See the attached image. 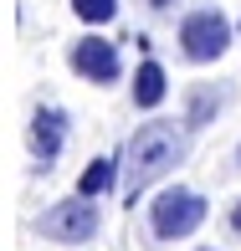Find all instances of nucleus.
Instances as JSON below:
<instances>
[{
  "label": "nucleus",
  "mask_w": 241,
  "mask_h": 251,
  "mask_svg": "<svg viewBox=\"0 0 241 251\" xmlns=\"http://www.w3.org/2000/svg\"><path fill=\"white\" fill-rule=\"evenodd\" d=\"M185 154H190V139H185V128H175L169 118H154V123H144L139 133L129 139V164H123V195H144L154 179H164L175 164H185Z\"/></svg>",
  "instance_id": "1"
},
{
  "label": "nucleus",
  "mask_w": 241,
  "mask_h": 251,
  "mask_svg": "<svg viewBox=\"0 0 241 251\" xmlns=\"http://www.w3.org/2000/svg\"><path fill=\"white\" fill-rule=\"evenodd\" d=\"M205 215H211V205H205L200 190L169 185L149 205V231H154V241H185V236H195L205 226Z\"/></svg>",
  "instance_id": "2"
},
{
  "label": "nucleus",
  "mask_w": 241,
  "mask_h": 251,
  "mask_svg": "<svg viewBox=\"0 0 241 251\" xmlns=\"http://www.w3.org/2000/svg\"><path fill=\"white\" fill-rule=\"evenodd\" d=\"M231 36H236L231 16H226L221 5H200V10H190V16L180 21V56L195 62V67L221 62V56L231 51Z\"/></svg>",
  "instance_id": "3"
},
{
  "label": "nucleus",
  "mask_w": 241,
  "mask_h": 251,
  "mask_svg": "<svg viewBox=\"0 0 241 251\" xmlns=\"http://www.w3.org/2000/svg\"><path fill=\"white\" fill-rule=\"evenodd\" d=\"M36 226H41V236H52V241H62V246H82V241L98 236L103 221H98L93 195H72V200H56Z\"/></svg>",
  "instance_id": "4"
},
{
  "label": "nucleus",
  "mask_w": 241,
  "mask_h": 251,
  "mask_svg": "<svg viewBox=\"0 0 241 251\" xmlns=\"http://www.w3.org/2000/svg\"><path fill=\"white\" fill-rule=\"evenodd\" d=\"M67 62H72V72L82 77V82H98V87H108V82H118L123 77V56L113 41H103L87 31L82 41H72V51H67Z\"/></svg>",
  "instance_id": "5"
},
{
  "label": "nucleus",
  "mask_w": 241,
  "mask_h": 251,
  "mask_svg": "<svg viewBox=\"0 0 241 251\" xmlns=\"http://www.w3.org/2000/svg\"><path fill=\"white\" fill-rule=\"evenodd\" d=\"M26 144L36 154V164H56V154L67 149V108H36L26 128Z\"/></svg>",
  "instance_id": "6"
},
{
  "label": "nucleus",
  "mask_w": 241,
  "mask_h": 251,
  "mask_svg": "<svg viewBox=\"0 0 241 251\" xmlns=\"http://www.w3.org/2000/svg\"><path fill=\"white\" fill-rule=\"evenodd\" d=\"M231 102V82H190L185 87V128H211Z\"/></svg>",
  "instance_id": "7"
},
{
  "label": "nucleus",
  "mask_w": 241,
  "mask_h": 251,
  "mask_svg": "<svg viewBox=\"0 0 241 251\" xmlns=\"http://www.w3.org/2000/svg\"><path fill=\"white\" fill-rule=\"evenodd\" d=\"M129 98H134V108H159V102L169 98V72L154 62V56H144L139 67H134V82H129Z\"/></svg>",
  "instance_id": "8"
},
{
  "label": "nucleus",
  "mask_w": 241,
  "mask_h": 251,
  "mask_svg": "<svg viewBox=\"0 0 241 251\" xmlns=\"http://www.w3.org/2000/svg\"><path fill=\"white\" fill-rule=\"evenodd\" d=\"M118 185V159H93V164L77 175V195H108V190Z\"/></svg>",
  "instance_id": "9"
},
{
  "label": "nucleus",
  "mask_w": 241,
  "mask_h": 251,
  "mask_svg": "<svg viewBox=\"0 0 241 251\" xmlns=\"http://www.w3.org/2000/svg\"><path fill=\"white\" fill-rule=\"evenodd\" d=\"M72 16L82 21V26H113L118 21V0H72Z\"/></svg>",
  "instance_id": "10"
},
{
  "label": "nucleus",
  "mask_w": 241,
  "mask_h": 251,
  "mask_svg": "<svg viewBox=\"0 0 241 251\" xmlns=\"http://www.w3.org/2000/svg\"><path fill=\"white\" fill-rule=\"evenodd\" d=\"M231 231H236V236H241V200H236V205H231Z\"/></svg>",
  "instance_id": "11"
},
{
  "label": "nucleus",
  "mask_w": 241,
  "mask_h": 251,
  "mask_svg": "<svg viewBox=\"0 0 241 251\" xmlns=\"http://www.w3.org/2000/svg\"><path fill=\"white\" fill-rule=\"evenodd\" d=\"M149 5H154V10H169V5H175V0H149Z\"/></svg>",
  "instance_id": "12"
},
{
  "label": "nucleus",
  "mask_w": 241,
  "mask_h": 251,
  "mask_svg": "<svg viewBox=\"0 0 241 251\" xmlns=\"http://www.w3.org/2000/svg\"><path fill=\"white\" fill-rule=\"evenodd\" d=\"M195 251H215V246H195Z\"/></svg>",
  "instance_id": "13"
},
{
  "label": "nucleus",
  "mask_w": 241,
  "mask_h": 251,
  "mask_svg": "<svg viewBox=\"0 0 241 251\" xmlns=\"http://www.w3.org/2000/svg\"><path fill=\"white\" fill-rule=\"evenodd\" d=\"M236 169H241V149H236Z\"/></svg>",
  "instance_id": "14"
}]
</instances>
